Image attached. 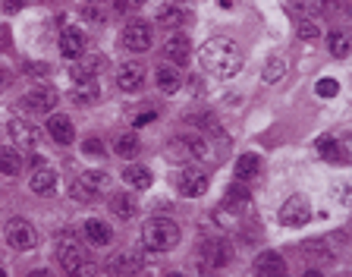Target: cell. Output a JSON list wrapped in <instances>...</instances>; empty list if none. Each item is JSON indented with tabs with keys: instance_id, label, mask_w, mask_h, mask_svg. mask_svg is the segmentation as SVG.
<instances>
[{
	"instance_id": "obj_1",
	"label": "cell",
	"mask_w": 352,
	"mask_h": 277,
	"mask_svg": "<svg viewBox=\"0 0 352 277\" xmlns=\"http://www.w3.org/2000/svg\"><path fill=\"white\" fill-rule=\"evenodd\" d=\"M198 60H202V67L208 69L211 76L233 79V76L242 69V51L230 38H208L202 45V51H198Z\"/></svg>"
},
{
	"instance_id": "obj_2",
	"label": "cell",
	"mask_w": 352,
	"mask_h": 277,
	"mask_svg": "<svg viewBox=\"0 0 352 277\" xmlns=\"http://www.w3.org/2000/svg\"><path fill=\"white\" fill-rule=\"evenodd\" d=\"M57 262H60L67 277H95L97 262L91 258V252L75 240V236H60L57 243Z\"/></svg>"
},
{
	"instance_id": "obj_3",
	"label": "cell",
	"mask_w": 352,
	"mask_h": 277,
	"mask_svg": "<svg viewBox=\"0 0 352 277\" xmlns=\"http://www.w3.org/2000/svg\"><path fill=\"white\" fill-rule=\"evenodd\" d=\"M180 236V227L170 217H148L142 224V243L151 252H170V249H176Z\"/></svg>"
},
{
	"instance_id": "obj_4",
	"label": "cell",
	"mask_w": 352,
	"mask_h": 277,
	"mask_svg": "<svg viewBox=\"0 0 352 277\" xmlns=\"http://www.w3.org/2000/svg\"><path fill=\"white\" fill-rule=\"evenodd\" d=\"M343 249V233H333V236H312V240L302 243V255H305L312 265H327L333 262Z\"/></svg>"
},
{
	"instance_id": "obj_5",
	"label": "cell",
	"mask_w": 352,
	"mask_h": 277,
	"mask_svg": "<svg viewBox=\"0 0 352 277\" xmlns=\"http://www.w3.org/2000/svg\"><path fill=\"white\" fill-rule=\"evenodd\" d=\"M3 240H7L10 249H16V252H29V249L38 246V230L25 217H13V221L3 227Z\"/></svg>"
},
{
	"instance_id": "obj_6",
	"label": "cell",
	"mask_w": 352,
	"mask_h": 277,
	"mask_svg": "<svg viewBox=\"0 0 352 277\" xmlns=\"http://www.w3.org/2000/svg\"><path fill=\"white\" fill-rule=\"evenodd\" d=\"M277 217L283 227H302V224H308V217H312V205H308L305 195H290V199L280 205Z\"/></svg>"
},
{
	"instance_id": "obj_7",
	"label": "cell",
	"mask_w": 352,
	"mask_h": 277,
	"mask_svg": "<svg viewBox=\"0 0 352 277\" xmlns=\"http://www.w3.org/2000/svg\"><path fill=\"white\" fill-rule=\"evenodd\" d=\"M208 173H202V167H183L176 173V189H180L186 199H198V195L208 192Z\"/></svg>"
},
{
	"instance_id": "obj_8",
	"label": "cell",
	"mask_w": 352,
	"mask_h": 277,
	"mask_svg": "<svg viewBox=\"0 0 352 277\" xmlns=\"http://www.w3.org/2000/svg\"><path fill=\"white\" fill-rule=\"evenodd\" d=\"M198 252H202V265H208V268H226L233 262L230 240H204Z\"/></svg>"
},
{
	"instance_id": "obj_9",
	"label": "cell",
	"mask_w": 352,
	"mask_h": 277,
	"mask_svg": "<svg viewBox=\"0 0 352 277\" xmlns=\"http://www.w3.org/2000/svg\"><path fill=\"white\" fill-rule=\"evenodd\" d=\"M107 60L101 54H89V57H79V60L69 67V76H73V82H95L97 76L104 73Z\"/></svg>"
},
{
	"instance_id": "obj_10",
	"label": "cell",
	"mask_w": 352,
	"mask_h": 277,
	"mask_svg": "<svg viewBox=\"0 0 352 277\" xmlns=\"http://www.w3.org/2000/svg\"><path fill=\"white\" fill-rule=\"evenodd\" d=\"M145 268V255L142 252H132V249H123V252L110 255V262H107V271L113 277H126V274H135V271Z\"/></svg>"
},
{
	"instance_id": "obj_11",
	"label": "cell",
	"mask_w": 352,
	"mask_h": 277,
	"mask_svg": "<svg viewBox=\"0 0 352 277\" xmlns=\"http://www.w3.org/2000/svg\"><path fill=\"white\" fill-rule=\"evenodd\" d=\"M57 101H60V98H57V91L41 85V89H32L29 95L19 101V107H23V111H29V113H51L54 107H57Z\"/></svg>"
},
{
	"instance_id": "obj_12",
	"label": "cell",
	"mask_w": 352,
	"mask_h": 277,
	"mask_svg": "<svg viewBox=\"0 0 352 277\" xmlns=\"http://www.w3.org/2000/svg\"><path fill=\"white\" fill-rule=\"evenodd\" d=\"M120 41H123V47H126V51L145 54V51L151 47V25H145V23H129L126 29H123Z\"/></svg>"
},
{
	"instance_id": "obj_13",
	"label": "cell",
	"mask_w": 352,
	"mask_h": 277,
	"mask_svg": "<svg viewBox=\"0 0 352 277\" xmlns=\"http://www.w3.org/2000/svg\"><path fill=\"white\" fill-rule=\"evenodd\" d=\"M248 205H252V192H248L242 183H233V186H226V195H224V202H220V211L239 217V214H246Z\"/></svg>"
},
{
	"instance_id": "obj_14",
	"label": "cell",
	"mask_w": 352,
	"mask_h": 277,
	"mask_svg": "<svg viewBox=\"0 0 352 277\" xmlns=\"http://www.w3.org/2000/svg\"><path fill=\"white\" fill-rule=\"evenodd\" d=\"M117 89L129 91V95L142 91L145 89V67L142 63H123V67L117 69Z\"/></svg>"
},
{
	"instance_id": "obj_15",
	"label": "cell",
	"mask_w": 352,
	"mask_h": 277,
	"mask_svg": "<svg viewBox=\"0 0 352 277\" xmlns=\"http://www.w3.org/2000/svg\"><path fill=\"white\" fill-rule=\"evenodd\" d=\"M189 54H192V41H189L186 32H173L164 41V57L170 63H176V67H183L189 60Z\"/></svg>"
},
{
	"instance_id": "obj_16",
	"label": "cell",
	"mask_w": 352,
	"mask_h": 277,
	"mask_svg": "<svg viewBox=\"0 0 352 277\" xmlns=\"http://www.w3.org/2000/svg\"><path fill=\"white\" fill-rule=\"evenodd\" d=\"M47 133H51L54 142H60V145L75 142V126L67 113H51V117H47Z\"/></svg>"
},
{
	"instance_id": "obj_17",
	"label": "cell",
	"mask_w": 352,
	"mask_h": 277,
	"mask_svg": "<svg viewBox=\"0 0 352 277\" xmlns=\"http://www.w3.org/2000/svg\"><path fill=\"white\" fill-rule=\"evenodd\" d=\"M7 133H10V139H13L19 148H25V151L38 145V129L32 126V123H25L23 117H13V120H10V126H7Z\"/></svg>"
},
{
	"instance_id": "obj_18",
	"label": "cell",
	"mask_w": 352,
	"mask_h": 277,
	"mask_svg": "<svg viewBox=\"0 0 352 277\" xmlns=\"http://www.w3.org/2000/svg\"><path fill=\"white\" fill-rule=\"evenodd\" d=\"M255 271H258V277H280V274H286V262H283V255L274 252V249L261 252V255L255 258Z\"/></svg>"
},
{
	"instance_id": "obj_19",
	"label": "cell",
	"mask_w": 352,
	"mask_h": 277,
	"mask_svg": "<svg viewBox=\"0 0 352 277\" xmlns=\"http://www.w3.org/2000/svg\"><path fill=\"white\" fill-rule=\"evenodd\" d=\"M29 189L35 195H54L57 192V173L45 164L35 167V170H32V180H29Z\"/></svg>"
},
{
	"instance_id": "obj_20",
	"label": "cell",
	"mask_w": 352,
	"mask_h": 277,
	"mask_svg": "<svg viewBox=\"0 0 352 277\" xmlns=\"http://www.w3.org/2000/svg\"><path fill=\"white\" fill-rule=\"evenodd\" d=\"M60 54L67 60H79L85 57V35L79 29H63L60 35Z\"/></svg>"
},
{
	"instance_id": "obj_21",
	"label": "cell",
	"mask_w": 352,
	"mask_h": 277,
	"mask_svg": "<svg viewBox=\"0 0 352 277\" xmlns=\"http://www.w3.org/2000/svg\"><path fill=\"white\" fill-rule=\"evenodd\" d=\"M189 3L186 0H180V3H164V7L158 10V25H167V29H173V25H183L189 19Z\"/></svg>"
},
{
	"instance_id": "obj_22",
	"label": "cell",
	"mask_w": 352,
	"mask_h": 277,
	"mask_svg": "<svg viewBox=\"0 0 352 277\" xmlns=\"http://www.w3.org/2000/svg\"><path fill=\"white\" fill-rule=\"evenodd\" d=\"M110 214H117L120 221H132L139 214V202L132 192H113L110 195Z\"/></svg>"
},
{
	"instance_id": "obj_23",
	"label": "cell",
	"mask_w": 352,
	"mask_h": 277,
	"mask_svg": "<svg viewBox=\"0 0 352 277\" xmlns=\"http://www.w3.org/2000/svg\"><path fill=\"white\" fill-rule=\"evenodd\" d=\"M123 183L129 189H151L154 177H151V170L145 164H126L123 167Z\"/></svg>"
},
{
	"instance_id": "obj_24",
	"label": "cell",
	"mask_w": 352,
	"mask_h": 277,
	"mask_svg": "<svg viewBox=\"0 0 352 277\" xmlns=\"http://www.w3.org/2000/svg\"><path fill=\"white\" fill-rule=\"evenodd\" d=\"M183 148H186L189 157H195V161H208V157H214V151H211V142L204 133H192L183 139Z\"/></svg>"
},
{
	"instance_id": "obj_25",
	"label": "cell",
	"mask_w": 352,
	"mask_h": 277,
	"mask_svg": "<svg viewBox=\"0 0 352 277\" xmlns=\"http://www.w3.org/2000/svg\"><path fill=\"white\" fill-rule=\"evenodd\" d=\"M154 82H158V89L164 91V95H176V91L183 89V76L176 67H158V73H154Z\"/></svg>"
},
{
	"instance_id": "obj_26",
	"label": "cell",
	"mask_w": 352,
	"mask_h": 277,
	"mask_svg": "<svg viewBox=\"0 0 352 277\" xmlns=\"http://www.w3.org/2000/svg\"><path fill=\"white\" fill-rule=\"evenodd\" d=\"M69 101L75 107H91L101 101V89L95 82H75V89H69Z\"/></svg>"
},
{
	"instance_id": "obj_27",
	"label": "cell",
	"mask_w": 352,
	"mask_h": 277,
	"mask_svg": "<svg viewBox=\"0 0 352 277\" xmlns=\"http://www.w3.org/2000/svg\"><path fill=\"white\" fill-rule=\"evenodd\" d=\"M318 155L327 161V164H343L346 155H343V145H340V139H333V135H318Z\"/></svg>"
},
{
	"instance_id": "obj_28",
	"label": "cell",
	"mask_w": 352,
	"mask_h": 277,
	"mask_svg": "<svg viewBox=\"0 0 352 277\" xmlns=\"http://www.w3.org/2000/svg\"><path fill=\"white\" fill-rule=\"evenodd\" d=\"M233 173H236V183H252L258 173H261V157L242 155L239 161H236V167H233Z\"/></svg>"
},
{
	"instance_id": "obj_29",
	"label": "cell",
	"mask_w": 352,
	"mask_h": 277,
	"mask_svg": "<svg viewBox=\"0 0 352 277\" xmlns=\"http://www.w3.org/2000/svg\"><path fill=\"white\" fill-rule=\"evenodd\" d=\"M85 236H89V243H95V246H110L113 243L110 224H107V221H97V217L85 221Z\"/></svg>"
},
{
	"instance_id": "obj_30",
	"label": "cell",
	"mask_w": 352,
	"mask_h": 277,
	"mask_svg": "<svg viewBox=\"0 0 352 277\" xmlns=\"http://www.w3.org/2000/svg\"><path fill=\"white\" fill-rule=\"evenodd\" d=\"M23 164L25 161L16 148H0V173H3V177H19Z\"/></svg>"
},
{
	"instance_id": "obj_31",
	"label": "cell",
	"mask_w": 352,
	"mask_h": 277,
	"mask_svg": "<svg viewBox=\"0 0 352 277\" xmlns=\"http://www.w3.org/2000/svg\"><path fill=\"white\" fill-rule=\"evenodd\" d=\"M79 183H82V186L89 189L91 195L110 189V177H107L104 170H82V173H79Z\"/></svg>"
},
{
	"instance_id": "obj_32",
	"label": "cell",
	"mask_w": 352,
	"mask_h": 277,
	"mask_svg": "<svg viewBox=\"0 0 352 277\" xmlns=\"http://www.w3.org/2000/svg\"><path fill=\"white\" fill-rule=\"evenodd\" d=\"M327 47H330V54H333V57H340V60H343V57H349L352 54V38L346 35V32H330L327 35Z\"/></svg>"
},
{
	"instance_id": "obj_33",
	"label": "cell",
	"mask_w": 352,
	"mask_h": 277,
	"mask_svg": "<svg viewBox=\"0 0 352 277\" xmlns=\"http://www.w3.org/2000/svg\"><path fill=\"white\" fill-rule=\"evenodd\" d=\"M286 69H290V63H286V57H270L268 63H264V69H261V79L268 85H274V82H280L286 76Z\"/></svg>"
},
{
	"instance_id": "obj_34",
	"label": "cell",
	"mask_w": 352,
	"mask_h": 277,
	"mask_svg": "<svg viewBox=\"0 0 352 277\" xmlns=\"http://www.w3.org/2000/svg\"><path fill=\"white\" fill-rule=\"evenodd\" d=\"M113 151L120 157H126V161H132L139 151H142V142H139V135L135 133H123L120 139H117V145H113Z\"/></svg>"
},
{
	"instance_id": "obj_35",
	"label": "cell",
	"mask_w": 352,
	"mask_h": 277,
	"mask_svg": "<svg viewBox=\"0 0 352 277\" xmlns=\"http://www.w3.org/2000/svg\"><path fill=\"white\" fill-rule=\"evenodd\" d=\"M79 16H82L85 23H91V25L104 23V10H101V3H85V7L79 10Z\"/></svg>"
},
{
	"instance_id": "obj_36",
	"label": "cell",
	"mask_w": 352,
	"mask_h": 277,
	"mask_svg": "<svg viewBox=\"0 0 352 277\" xmlns=\"http://www.w3.org/2000/svg\"><path fill=\"white\" fill-rule=\"evenodd\" d=\"M318 10H321V16H327V19H337L346 10V0H318Z\"/></svg>"
},
{
	"instance_id": "obj_37",
	"label": "cell",
	"mask_w": 352,
	"mask_h": 277,
	"mask_svg": "<svg viewBox=\"0 0 352 277\" xmlns=\"http://www.w3.org/2000/svg\"><path fill=\"white\" fill-rule=\"evenodd\" d=\"M315 91H318V98H333L340 91V82L337 79H318Z\"/></svg>"
},
{
	"instance_id": "obj_38",
	"label": "cell",
	"mask_w": 352,
	"mask_h": 277,
	"mask_svg": "<svg viewBox=\"0 0 352 277\" xmlns=\"http://www.w3.org/2000/svg\"><path fill=\"white\" fill-rule=\"evenodd\" d=\"M299 38H305V41H318L321 38V29H318L312 19H302V25H299Z\"/></svg>"
},
{
	"instance_id": "obj_39",
	"label": "cell",
	"mask_w": 352,
	"mask_h": 277,
	"mask_svg": "<svg viewBox=\"0 0 352 277\" xmlns=\"http://www.w3.org/2000/svg\"><path fill=\"white\" fill-rule=\"evenodd\" d=\"M69 195H73V199H79V202H91V199H95V195H91L79 180H73V186H69Z\"/></svg>"
},
{
	"instance_id": "obj_40",
	"label": "cell",
	"mask_w": 352,
	"mask_h": 277,
	"mask_svg": "<svg viewBox=\"0 0 352 277\" xmlns=\"http://www.w3.org/2000/svg\"><path fill=\"white\" fill-rule=\"evenodd\" d=\"M82 151H85V155H95V157H104V145L97 142V139H85Z\"/></svg>"
},
{
	"instance_id": "obj_41",
	"label": "cell",
	"mask_w": 352,
	"mask_h": 277,
	"mask_svg": "<svg viewBox=\"0 0 352 277\" xmlns=\"http://www.w3.org/2000/svg\"><path fill=\"white\" fill-rule=\"evenodd\" d=\"M25 73H29V76H47V73H51V63H29V67H25Z\"/></svg>"
},
{
	"instance_id": "obj_42",
	"label": "cell",
	"mask_w": 352,
	"mask_h": 277,
	"mask_svg": "<svg viewBox=\"0 0 352 277\" xmlns=\"http://www.w3.org/2000/svg\"><path fill=\"white\" fill-rule=\"evenodd\" d=\"M154 117H158V113H154V111H145V113H139V117H135V126H145V123H151V120H154Z\"/></svg>"
},
{
	"instance_id": "obj_43",
	"label": "cell",
	"mask_w": 352,
	"mask_h": 277,
	"mask_svg": "<svg viewBox=\"0 0 352 277\" xmlns=\"http://www.w3.org/2000/svg\"><path fill=\"white\" fill-rule=\"evenodd\" d=\"M10 82H13V76H10V69H3V67H0V91L7 89Z\"/></svg>"
},
{
	"instance_id": "obj_44",
	"label": "cell",
	"mask_w": 352,
	"mask_h": 277,
	"mask_svg": "<svg viewBox=\"0 0 352 277\" xmlns=\"http://www.w3.org/2000/svg\"><path fill=\"white\" fill-rule=\"evenodd\" d=\"M340 145H343V155H346V161H352V133L346 135V139H343V142H340Z\"/></svg>"
},
{
	"instance_id": "obj_45",
	"label": "cell",
	"mask_w": 352,
	"mask_h": 277,
	"mask_svg": "<svg viewBox=\"0 0 352 277\" xmlns=\"http://www.w3.org/2000/svg\"><path fill=\"white\" fill-rule=\"evenodd\" d=\"M23 3H25V0H7L3 7H7V13H16V10H23Z\"/></svg>"
},
{
	"instance_id": "obj_46",
	"label": "cell",
	"mask_w": 352,
	"mask_h": 277,
	"mask_svg": "<svg viewBox=\"0 0 352 277\" xmlns=\"http://www.w3.org/2000/svg\"><path fill=\"white\" fill-rule=\"evenodd\" d=\"M7 35H10L7 29H0V47H10V38Z\"/></svg>"
},
{
	"instance_id": "obj_47",
	"label": "cell",
	"mask_w": 352,
	"mask_h": 277,
	"mask_svg": "<svg viewBox=\"0 0 352 277\" xmlns=\"http://www.w3.org/2000/svg\"><path fill=\"white\" fill-rule=\"evenodd\" d=\"M25 277H54L51 271H45V268H38V271H32V274H25Z\"/></svg>"
},
{
	"instance_id": "obj_48",
	"label": "cell",
	"mask_w": 352,
	"mask_h": 277,
	"mask_svg": "<svg viewBox=\"0 0 352 277\" xmlns=\"http://www.w3.org/2000/svg\"><path fill=\"white\" fill-rule=\"evenodd\" d=\"M305 277H324V274H321L318 268H308V271H305Z\"/></svg>"
},
{
	"instance_id": "obj_49",
	"label": "cell",
	"mask_w": 352,
	"mask_h": 277,
	"mask_svg": "<svg viewBox=\"0 0 352 277\" xmlns=\"http://www.w3.org/2000/svg\"><path fill=\"white\" fill-rule=\"evenodd\" d=\"M129 7H132L129 0H117V10H129Z\"/></svg>"
},
{
	"instance_id": "obj_50",
	"label": "cell",
	"mask_w": 352,
	"mask_h": 277,
	"mask_svg": "<svg viewBox=\"0 0 352 277\" xmlns=\"http://www.w3.org/2000/svg\"><path fill=\"white\" fill-rule=\"evenodd\" d=\"M292 3H296V7H302V10H305L308 3H312V0H292Z\"/></svg>"
},
{
	"instance_id": "obj_51",
	"label": "cell",
	"mask_w": 352,
	"mask_h": 277,
	"mask_svg": "<svg viewBox=\"0 0 352 277\" xmlns=\"http://www.w3.org/2000/svg\"><path fill=\"white\" fill-rule=\"evenodd\" d=\"M167 277H186V274H180V271H170V274H167Z\"/></svg>"
},
{
	"instance_id": "obj_52",
	"label": "cell",
	"mask_w": 352,
	"mask_h": 277,
	"mask_svg": "<svg viewBox=\"0 0 352 277\" xmlns=\"http://www.w3.org/2000/svg\"><path fill=\"white\" fill-rule=\"evenodd\" d=\"M129 3H145V0H129Z\"/></svg>"
},
{
	"instance_id": "obj_53",
	"label": "cell",
	"mask_w": 352,
	"mask_h": 277,
	"mask_svg": "<svg viewBox=\"0 0 352 277\" xmlns=\"http://www.w3.org/2000/svg\"><path fill=\"white\" fill-rule=\"evenodd\" d=\"M89 3H104V0H89Z\"/></svg>"
},
{
	"instance_id": "obj_54",
	"label": "cell",
	"mask_w": 352,
	"mask_h": 277,
	"mask_svg": "<svg viewBox=\"0 0 352 277\" xmlns=\"http://www.w3.org/2000/svg\"><path fill=\"white\" fill-rule=\"evenodd\" d=\"M0 277H7V271H3V268H0Z\"/></svg>"
},
{
	"instance_id": "obj_55",
	"label": "cell",
	"mask_w": 352,
	"mask_h": 277,
	"mask_svg": "<svg viewBox=\"0 0 352 277\" xmlns=\"http://www.w3.org/2000/svg\"><path fill=\"white\" fill-rule=\"evenodd\" d=\"M280 277H290V274H280Z\"/></svg>"
}]
</instances>
